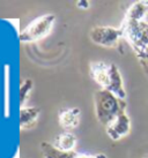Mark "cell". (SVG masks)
<instances>
[{
	"label": "cell",
	"mask_w": 148,
	"mask_h": 158,
	"mask_svg": "<svg viewBox=\"0 0 148 158\" xmlns=\"http://www.w3.org/2000/svg\"><path fill=\"white\" fill-rule=\"evenodd\" d=\"M89 76L102 90L112 92L118 98L126 101V90L122 74L113 62L92 61L89 64Z\"/></svg>",
	"instance_id": "1"
},
{
	"label": "cell",
	"mask_w": 148,
	"mask_h": 158,
	"mask_svg": "<svg viewBox=\"0 0 148 158\" xmlns=\"http://www.w3.org/2000/svg\"><path fill=\"white\" fill-rule=\"evenodd\" d=\"M94 105L96 119L101 125L107 127L122 112L126 111L127 103L125 99L118 98L112 92L100 89L94 94Z\"/></svg>",
	"instance_id": "2"
},
{
	"label": "cell",
	"mask_w": 148,
	"mask_h": 158,
	"mask_svg": "<svg viewBox=\"0 0 148 158\" xmlns=\"http://www.w3.org/2000/svg\"><path fill=\"white\" fill-rule=\"evenodd\" d=\"M54 22H56L54 14H44L34 19L20 31L19 40L21 43H33L43 40L52 31Z\"/></svg>",
	"instance_id": "3"
},
{
	"label": "cell",
	"mask_w": 148,
	"mask_h": 158,
	"mask_svg": "<svg viewBox=\"0 0 148 158\" xmlns=\"http://www.w3.org/2000/svg\"><path fill=\"white\" fill-rule=\"evenodd\" d=\"M120 29L123 31V38L130 44L134 52L148 46L147 21H123Z\"/></svg>",
	"instance_id": "4"
},
{
	"label": "cell",
	"mask_w": 148,
	"mask_h": 158,
	"mask_svg": "<svg viewBox=\"0 0 148 158\" xmlns=\"http://www.w3.org/2000/svg\"><path fill=\"white\" fill-rule=\"evenodd\" d=\"M89 38L94 44L103 48H117L123 38V31L119 28L110 26H96L89 31Z\"/></svg>",
	"instance_id": "5"
},
{
	"label": "cell",
	"mask_w": 148,
	"mask_h": 158,
	"mask_svg": "<svg viewBox=\"0 0 148 158\" xmlns=\"http://www.w3.org/2000/svg\"><path fill=\"white\" fill-rule=\"evenodd\" d=\"M105 132L112 141H119L131 132V119L126 111L122 112L117 118L105 127Z\"/></svg>",
	"instance_id": "6"
},
{
	"label": "cell",
	"mask_w": 148,
	"mask_h": 158,
	"mask_svg": "<svg viewBox=\"0 0 148 158\" xmlns=\"http://www.w3.org/2000/svg\"><path fill=\"white\" fill-rule=\"evenodd\" d=\"M81 119V110L79 107L60 109L58 112V123L65 131H71L79 126Z\"/></svg>",
	"instance_id": "7"
},
{
	"label": "cell",
	"mask_w": 148,
	"mask_h": 158,
	"mask_svg": "<svg viewBox=\"0 0 148 158\" xmlns=\"http://www.w3.org/2000/svg\"><path fill=\"white\" fill-rule=\"evenodd\" d=\"M148 13V0L135 1L127 8L123 21H144Z\"/></svg>",
	"instance_id": "8"
},
{
	"label": "cell",
	"mask_w": 148,
	"mask_h": 158,
	"mask_svg": "<svg viewBox=\"0 0 148 158\" xmlns=\"http://www.w3.org/2000/svg\"><path fill=\"white\" fill-rule=\"evenodd\" d=\"M41 114V109L35 107V106H30V107H21L20 110V128L21 129H28L31 128L39 118Z\"/></svg>",
	"instance_id": "9"
},
{
	"label": "cell",
	"mask_w": 148,
	"mask_h": 158,
	"mask_svg": "<svg viewBox=\"0 0 148 158\" xmlns=\"http://www.w3.org/2000/svg\"><path fill=\"white\" fill-rule=\"evenodd\" d=\"M76 143H78L76 135L70 131H65L56 136L52 144L61 151H74Z\"/></svg>",
	"instance_id": "10"
},
{
	"label": "cell",
	"mask_w": 148,
	"mask_h": 158,
	"mask_svg": "<svg viewBox=\"0 0 148 158\" xmlns=\"http://www.w3.org/2000/svg\"><path fill=\"white\" fill-rule=\"evenodd\" d=\"M41 151L44 158H76V151H61L46 141L41 142Z\"/></svg>",
	"instance_id": "11"
},
{
	"label": "cell",
	"mask_w": 148,
	"mask_h": 158,
	"mask_svg": "<svg viewBox=\"0 0 148 158\" xmlns=\"http://www.w3.org/2000/svg\"><path fill=\"white\" fill-rule=\"evenodd\" d=\"M33 87H34V82H33L31 79L23 80V82L20 85L19 95H20V106L21 107H23V105L26 104V102L28 101L29 95H30L31 90H33Z\"/></svg>",
	"instance_id": "12"
},
{
	"label": "cell",
	"mask_w": 148,
	"mask_h": 158,
	"mask_svg": "<svg viewBox=\"0 0 148 158\" xmlns=\"http://www.w3.org/2000/svg\"><path fill=\"white\" fill-rule=\"evenodd\" d=\"M135 57L139 61V65L141 67V69L144 72L145 76L147 77L148 81V46L147 48H142L135 51Z\"/></svg>",
	"instance_id": "13"
},
{
	"label": "cell",
	"mask_w": 148,
	"mask_h": 158,
	"mask_svg": "<svg viewBox=\"0 0 148 158\" xmlns=\"http://www.w3.org/2000/svg\"><path fill=\"white\" fill-rule=\"evenodd\" d=\"M76 158H108L105 154H86V152H78Z\"/></svg>",
	"instance_id": "14"
},
{
	"label": "cell",
	"mask_w": 148,
	"mask_h": 158,
	"mask_svg": "<svg viewBox=\"0 0 148 158\" xmlns=\"http://www.w3.org/2000/svg\"><path fill=\"white\" fill-rule=\"evenodd\" d=\"M89 5H90V2L89 1H87V0H85V1H78L76 2V6H78L79 8H82V9H87L89 8Z\"/></svg>",
	"instance_id": "15"
},
{
	"label": "cell",
	"mask_w": 148,
	"mask_h": 158,
	"mask_svg": "<svg viewBox=\"0 0 148 158\" xmlns=\"http://www.w3.org/2000/svg\"><path fill=\"white\" fill-rule=\"evenodd\" d=\"M140 158H148V155H145V156H142V157H140Z\"/></svg>",
	"instance_id": "16"
}]
</instances>
